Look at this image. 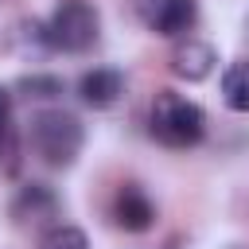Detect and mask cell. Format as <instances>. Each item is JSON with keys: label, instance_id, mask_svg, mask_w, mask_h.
I'll return each mask as SVG.
<instances>
[{"label": "cell", "instance_id": "52a82bcc", "mask_svg": "<svg viewBox=\"0 0 249 249\" xmlns=\"http://www.w3.org/2000/svg\"><path fill=\"white\" fill-rule=\"evenodd\" d=\"M214 62H218V54L202 39H187V43H179L171 51V74L175 78H187V82H202L214 70Z\"/></svg>", "mask_w": 249, "mask_h": 249}, {"label": "cell", "instance_id": "3957f363", "mask_svg": "<svg viewBox=\"0 0 249 249\" xmlns=\"http://www.w3.org/2000/svg\"><path fill=\"white\" fill-rule=\"evenodd\" d=\"M97 31H101V16L93 4L86 0H62L51 19L43 23V39L47 47L54 51H66V54H82L97 43Z\"/></svg>", "mask_w": 249, "mask_h": 249}, {"label": "cell", "instance_id": "5b68a950", "mask_svg": "<svg viewBox=\"0 0 249 249\" xmlns=\"http://www.w3.org/2000/svg\"><path fill=\"white\" fill-rule=\"evenodd\" d=\"M195 23H198V4L195 0H156L148 8V27L156 35L175 39V35H187Z\"/></svg>", "mask_w": 249, "mask_h": 249}, {"label": "cell", "instance_id": "277c9868", "mask_svg": "<svg viewBox=\"0 0 249 249\" xmlns=\"http://www.w3.org/2000/svg\"><path fill=\"white\" fill-rule=\"evenodd\" d=\"M113 222L121 230H128V233H144L156 222V206H152V198L136 183H124L117 191V198H113Z\"/></svg>", "mask_w": 249, "mask_h": 249}, {"label": "cell", "instance_id": "8992f818", "mask_svg": "<svg viewBox=\"0 0 249 249\" xmlns=\"http://www.w3.org/2000/svg\"><path fill=\"white\" fill-rule=\"evenodd\" d=\"M78 93H82L86 105H93V109H109V105H117L121 93H124V74L113 70V66L86 70L82 82H78Z\"/></svg>", "mask_w": 249, "mask_h": 249}, {"label": "cell", "instance_id": "7c38bea8", "mask_svg": "<svg viewBox=\"0 0 249 249\" xmlns=\"http://www.w3.org/2000/svg\"><path fill=\"white\" fill-rule=\"evenodd\" d=\"M19 89H27V97H58L62 93V82L51 78V74H31L19 82Z\"/></svg>", "mask_w": 249, "mask_h": 249}, {"label": "cell", "instance_id": "30bf717a", "mask_svg": "<svg viewBox=\"0 0 249 249\" xmlns=\"http://www.w3.org/2000/svg\"><path fill=\"white\" fill-rule=\"evenodd\" d=\"M39 249H89V237L78 226H51L39 237Z\"/></svg>", "mask_w": 249, "mask_h": 249}, {"label": "cell", "instance_id": "ba28073f", "mask_svg": "<svg viewBox=\"0 0 249 249\" xmlns=\"http://www.w3.org/2000/svg\"><path fill=\"white\" fill-rule=\"evenodd\" d=\"M58 214V198L47 191V187H39V183H31V187H23L19 195H16V202H12V218L16 222H43V218H54Z\"/></svg>", "mask_w": 249, "mask_h": 249}, {"label": "cell", "instance_id": "9c48e42d", "mask_svg": "<svg viewBox=\"0 0 249 249\" xmlns=\"http://www.w3.org/2000/svg\"><path fill=\"white\" fill-rule=\"evenodd\" d=\"M222 101L233 113H249V58L226 66V74H222Z\"/></svg>", "mask_w": 249, "mask_h": 249}, {"label": "cell", "instance_id": "8fae6325", "mask_svg": "<svg viewBox=\"0 0 249 249\" xmlns=\"http://www.w3.org/2000/svg\"><path fill=\"white\" fill-rule=\"evenodd\" d=\"M0 156L4 167L16 171V140H12V93L0 86Z\"/></svg>", "mask_w": 249, "mask_h": 249}, {"label": "cell", "instance_id": "7a4b0ae2", "mask_svg": "<svg viewBox=\"0 0 249 249\" xmlns=\"http://www.w3.org/2000/svg\"><path fill=\"white\" fill-rule=\"evenodd\" d=\"M27 140H31V152L47 163V167H70L82 152V124L78 117L62 113V109H39L31 117V128H27Z\"/></svg>", "mask_w": 249, "mask_h": 249}, {"label": "cell", "instance_id": "6da1fadb", "mask_svg": "<svg viewBox=\"0 0 249 249\" xmlns=\"http://www.w3.org/2000/svg\"><path fill=\"white\" fill-rule=\"evenodd\" d=\"M148 132L163 144V148H195L202 136H206V113L175 93V89H160L156 101H152V113H148Z\"/></svg>", "mask_w": 249, "mask_h": 249}]
</instances>
